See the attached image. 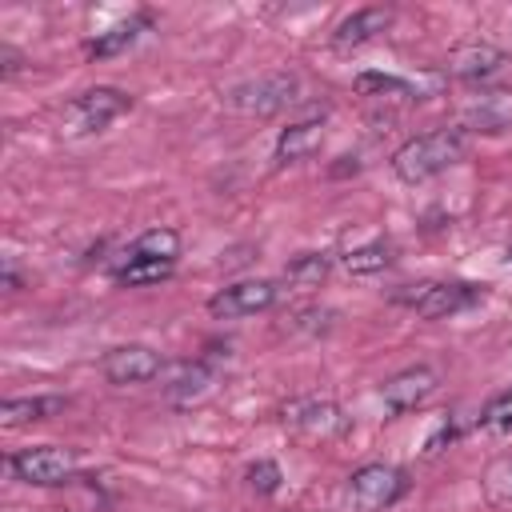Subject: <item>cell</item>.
<instances>
[{
	"instance_id": "2e32d148",
	"label": "cell",
	"mask_w": 512,
	"mask_h": 512,
	"mask_svg": "<svg viewBox=\"0 0 512 512\" xmlns=\"http://www.w3.org/2000/svg\"><path fill=\"white\" fill-rule=\"evenodd\" d=\"M212 380L216 372L204 364V360H192V364H176L172 372V384H168V400L172 404H196L212 392Z\"/></svg>"
},
{
	"instance_id": "6da1fadb",
	"label": "cell",
	"mask_w": 512,
	"mask_h": 512,
	"mask_svg": "<svg viewBox=\"0 0 512 512\" xmlns=\"http://www.w3.org/2000/svg\"><path fill=\"white\" fill-rule=\"evenodd\" d=\"M468 152V136L464 128H436L424 136H412L408 144H400L392 152V172L404 184H424L440 172H448L452 164H460Z\"/></svg>"
},
{
	"instance_id": "603a6c76",
	"label": "cell",
	"mask_w": 512,
	"mask_h": 512,
	"mask_svg": "<svg viewBox=\"0 0 512 512\" xmlns=\"http://www.w3.org/2000/svg\"><path fill=\"white\" fill-rule=\"evenodd\" d=\"M484 492L496 508H512V460H496L484 476Z\"/></svg>"
},
{
	"instance_id": "44dd1931",
	"label": "cell",
	"mask_w": 512,
	"mask_h": 512,
	"mask_svg": "<svg viewBox=\"0 0 512 512\" xmlns=\"http://www.w3.org/2000/svg\"><path fill=\"white\" fill-rule=\"evenodd\" d=\"M356 92H364V96H372V100H392V96H416V88L408 84V80H400V76H388V72H360L356 76Z\"/></svg>"
},
{
	"instance_id": "277c9868",
	"label": "cell",
	"mask_w": 512,
	"mask_h": 512,
	"mask_svg": "<svg viewBox=\"0 0 512 512\" xmlns=\"http://www.w3.org/2000/svg\"><path fill=\"white\" fill-rule=\"evenodd\" d=\"M80 460L72 448H56V444H40V448H24V452H12L8 456V472L24 484H36V488H56V484H68L76 476Z\"/></svg>"
},
{
	"instance_id": "ffe728a7",
	"label": "cell",
	"mask_w": 512,
	"mask_h": 512,
	"mask_svg": "<svg viewBox=\"0 0 512 512\" xmlns=\"http://www.w3.org/2000/svg\"><path fill=\"white\" fill-rule=\"evenodd\" d=\"M388 260H392V248H388L384 240H368V244H360V248H348V252L340 256V264H344L352 276H368V272H380V268H388Z\"/></svg>"
},
{
	"instance_id": "9a60e30c",
	"label": "cell",
	"mask_w": 512,
	"mask_h": 512,
	"mask_svg": "<svg viewBox=\"0 0 512 512\" xmlns=\"http://www.w3.org/2000/svg\"><path fill=\"white\" fill-rule=\"evenodd\" d=\"M464 120L476 132H504L512 124V96L508 92H480L468 100Z\"/></svg>"
},
{
	"instance_id": "d4e9b609",
	"label": "cell",
	"mask_w": 512,
	"mask_h": 512,
	"mask_svg": "<svg viewBox=\"0 0 512 512\" xmlns=\"http://www.w3.org/2000/svg\"><path fill=\"white\" fill-rule=\"evenodd\" d=\"M508 260H512V248H508Z\"/></svg>"
},
{
	"instance_id": "5b68a950",
	"label": "cell",
	"mask_w": 512,
	"mask_h": 512,
	"mask_svg": "<svg viewBox=\"0 0 512 512\" xmlns=\"http://www.w3.org/2000/svg\"><path fill=\"white\" fill-rule=\"evenodd\" d=\"M408 492V476L392 464H364L348 476V504L352 512H384Z\"/></svg>"
},
{
	"instance_id": "7a4b0ae2",
	"label": "cell",
	"mask_w": 512,
	"mask_h": 512,
	"mask_svg": "<svg viewBox=\"0 0 512 512\" xmlns=\"http://www.w3.org/2000/svg\"><path fill=\"white\" fill-rule=\"evenodd\" d=\"M132 108V96L120 92V88H88L80 96H72L60 112V132L64 136H92V132H104L116 116H124Z\"/></svg>"
},
{
	"instance_id": "4fadbf2b",
	"label": "cell",
	"mask_w": 512,
	"mask_h": 512,
	"mask_svg": "<svg viewBox=\"0 0 512 512\" xmlns=\"http://www.w3.org/2000/svg\"><path fill=\"white\" fill-rule=\"evenodd\" d=\"M324 140V116H308V120H292L280 136H276V164H296L308 160Z\"/></svg>"
},
{
	"instance_id": "5bb4252c",
	"label": "cell",
	"mask_w": 512,
	"mask_h": 512,
	"mask_svg": "<svg viewBox=\"0 0 512 512\" xmlns=\"http://www.w3.org/2000/svg\"><path fill=\"white\" fill-rule=\"evenodd\" d=\"M148 24H152V16H148V12H136V16H128V20H120V24L104 28V32H96V36L84 44V52H88L92 60L120 56V52H128V48L140 40V32H144Z\"/></svg>"
},
{
	"instance_id": "d6986e66",
	"label": "cell",
	"mask_w": 512,
	"mask_h": 512,
	"mask_svg": "<svg viewBox=\"0 0 512 512\" xmlns=\"http://www.w3.org/2000/svg\"><path fill=\"white\" fill-rule=\"evenodd\" d=\"M128 256H148V260H172L180 256V236L172 228H148L132 240V248H124Z\"/></svg>"
},
{
	"instance_id": "30bf717a",
	"label": "cell",
	"mask_w": 512,
	"mask_h": 512,
	"mask_svg": "<svg viewBox=\"0 0 512 512\" xmlns=\"http://www.w3.org/2000/svg\"><path fill=\"white\" fill-rule=\"evenodd\" d=\"M436 384H440V376H436L428 364H416V368H404V372H396L392 380H384V384H380V400H384L392 412H412V408H420V404L436 392Z\"/></svg>"
},
{
	"instance_id": "cb8c5ba5",
	"label": "cell",
	"mask_w": 512,
	"mask_h": 512,
	"mask_svg": "<svg viewBox=\"0 0 512 512\" xmlns=\"http://www.w3.org/2000/svg\"><path fill=\"white\" fill-rule=\"evenodd\" d=\"M280 464L276 460H256L252 468H248V488L256 492V496H272L276 488H280Z\"/></svg>"
},
{
	"instance_id": "7c38bea8",
	"label": "cell",
	"mask_w": 512,
	"mask_h": 512,
	"mask_svg": "<svg viewBox=\"0 0 512 512\" xmlns=\"http://www.w3.org/2000/svg\"><path fill=\"white\" fill-rule=\"evenodd\" d=\"M388 24H392V12L388 8H356L352 16H344L332 28V48L336 52H352V48L368 44L376 32H384Z\"/></svg>"
},
{
	"instance_id": "ba28073f",
	"label": "cell",
	"mask_w": 512,
	"mask_h": 512,
	"mask_svg": "<svg viewBox=\"0 0 512 512\" xmlns=\"http://www.w3.org/2000/svg\"><path fill=\"white\" fill-rule=\"evenodd\" d=\"M104 376H108V384H148V380H156L160 372H164V356L156 352V348H148V344H120V348H112L108 356H104Z\"/></svg>"
},
{
	"instance_id": "8992f818",
	"label": "cell",
	"mask_w": 512,
	"mask_h": 512,
	"mask_svg": "<svg viewBox=\"0 0 512 512\" xmlns=\"http://www.w3.org/2000/svg\"><path fill=\"white\" fill-rule=\"evenodd\" d=\"M284 424L304 440H332L348 428V416L328 396H300V400L284 404Z\"/></svg>"
},
{
	"instance_id": "7402d4cb",
	"label": "cell",
	"mask_w": 512,
	"mask_h": 512,
	"mask_svg": "<svg viewBox=\"0 0 512 512\" xmlns=\"http://www.w3.org/2000/svg\"><path fill=\"white\" fill-rule=\"evenodd\" d=\"M284 276H288V284H296V288H320L324 276H328V256H324V252H304V256H296V260L284 268Z\"/></svg>"
},
{
	"instance_id": "e0dca14e",
	"label": "cell",
	"mask_w": 512,
	"mask_h": 512,
	"mask_svg": "<svg viewBox=\"0 0 512 512\" xmlns=\"http://www.w3.org/2000/svg\"><path fill=\"white\" fill-rule=\"evenodd\" d=\"M64 412V396H16V400H4L0 408V420L8 428H20V424H36V420H48Z\"/></svg>"
},
{
	"instance_id": "8fae6325",
	"label": "cell",
	"mask_w": 512,
	"mask_h": 512,
	"mask_svg": "<svg viewBox=\"0 0 512 512\" xmlns=\"http://www.w3.org/2000/svg\"><path fill=\"white\" fill-rule=\"evenodd\" d=\"M508 64V52L504 48H496V44H488V40H468V44H460V48H452V56H448V72L452 76H460V80H488V76H496L500 68Z\"/></svg>"
},
{
	"instance_id": "ac0fdd59",
	"label": "cell",
	"mask_w": 512,
	"mask_h": 512,
	"mask_svg": "<svg viewBox=\"0 0 512 512\" xmlns=\"http://www.w3.org/2000/svg\"><path fill=\"white\" fill-rule=\"evenodd\" d=\"M116 284L128 288H144V284H160L164 276H172V260H148V256H120V264L112 268Z\"/></svg>"
},
{
	"instance_id": "3957f363",
	"label": "cell",
	"mask_w": 512,
	"mask_h": 512,
	"mask_svg": "<svg viewBox=\"0 0 512 512\" xmlns=\"http://www.w3.org/2000/svg\"><path fill=\"white\" fill-rule=\"evenodd\" d=\"M224 100L232 112H244V116H276L300 100V80L292 72H268V76H256V80L228 88Z\"/></svg>"
},
{
	"instance_id": "52a82bcc",
	"label": "cell",
	"mask_w": 512,
	"mask_h": 512,
	"mask_svg": "<svg viewBox=\"0 0 512 512\" xmlns=\"http://www.w3.org/2000/svg\"><path fill=\"white\" fill-rule=\"evenodd\" d=\"M280 288L272 280H240V284H228L220 288L212 300H208V312L216 320H244V316H256V312H268L276 304Z\"/></svg>"
},
{
	"instance_id": "9c48e42d",
	"label": "cell",
	"mask_w": 512,
	"mask_h": 512,
	"mask_svg": "<svg viewBox=\"0 0 512 512\" xmlns=\"http://www.w3.org/2000/svg\"><path fill=\"white\" fill-rule=\"evenodd\" d=\"M484 292L476 284H420V292L408 300L416 308V316L424 320H444V316H456L464 308H472Z\"/></svg>"
}]
</instances>
